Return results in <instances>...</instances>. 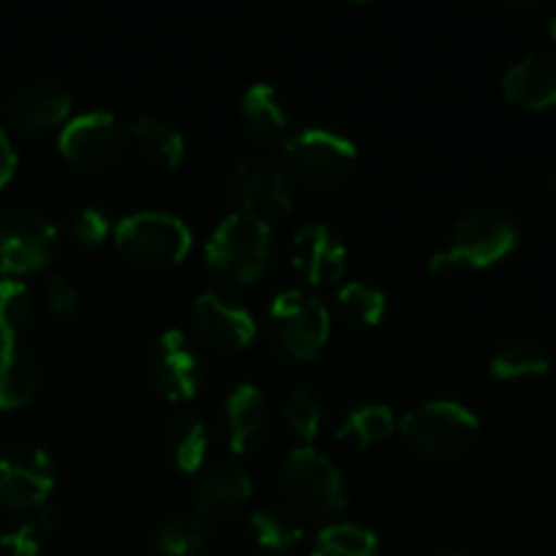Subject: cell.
<instances>
[{
  "label": "cell",
  "mask_w": 556,
  "mask_h": 556,
  "mask_svg": "<svg viewBox=\"0 0 556 556\" xmlns=\"http://www.w3.org/2000/svg\"><path fill=\"white\" fill-rule=\"evenodd\" d=\"M519 244V228L497 206H476L456 220L448 248L429 258V271L448 280L459 271H478L508 258Z\"/></svg>",
  "instance_id": "obj_1"
},
{
  "label": "cell",
  "mask_w": 556,
  "mask_h": 556,
  "mask_svg": "<svg viewBox=\"0 0 556 556\" xmlns=\"http://www.w3.org/2000/svg\"><path fill=\"white\" fill-rule=\"evenodd\" d=\"M271 258H275L271 226L258 217L242 215V212L223 217L204 248L206 269L220 280L237 282V286L258 282L269 271Z\"/></svg>",
  "instance_id": "obj_2"
},
{
  "label": "cell",
  "mask_w": 556,
  "mask_h": 556,
  "mask_svg": "<svg viewBox=\"0 0 556 556\" xmlns=\"http://www.w3.org/2000/svg\"><path fill=\"white\" fill-rule=\"evenodd\" d=\"M396 427L407 448L427 462L459 459L481 434L476 413L454 400L424 402L413 407Z\"/></svg>",
  "instance_id": "obj_3"
},
{
  "label": "cell",
  "mask_w": 556,
  "mask_h": 556,
  "mask_svg": "<svg viewBox=\"0 0 556 556\" xmlns=\"http://www.w3.org/2000/svg\"><path fill=\"white\" fill-rule=\"evenodd\" d=\"M331 318L318 296L307 291H286L269 304V337L286 362L307 364L320 356L329 342Z\"/></svg>",
  "instance_id": "obj_4"
},
{
  "label": "cell",
  "mask_w": 556,
  "mask_h": 556,
  "mask_svg": "<svg viewBox=\"0 0 556 556\" xmlns=\"http://www.w3.org/2000/svg\"><path fill=\"white\" fill-rule=\"evenodd\" d=\"M114 244L139 269L161 271L182 264L193 233L179 217L166 212H136L117 223Z\"/></svg>",
  "instance_id": "obj_5"
},
{
  "label": "cell",
  "mask_w": 556,
  "mask_h": 556,
  "mask_svg": "<svg viewBox=\"0 0 556 556\" xmlns=\"http://www.w3.org/2000/svg\"><path fill=\"white\" fill-rule=\"evenodd\" d=\"M280 489L291 508L309 516H337L348 505L342 472L329 456L309 445L286 456L280 467Z\"/></svg>",
  "instance_id": "obj_6"
},
{
  "label": "cell",
  "mask_w": 556,
  "mask_h": 556,
  "mask_svg": "<svg viewBox=\"0 0 556 556\" xmlns=\"http://www.w3.org/2000/svg\"><path fill=\"white\" fill-rule=\"evenodd\" d=\"M358 150L348 136L326 128H307L286 141L288 179L307 188H337L351 177Z\"/></svg>",
  "instance_id": "obj_7"
},
{
  "label": "cell",
  "mask_w": 556,
  "mask_h": 556,
  "mask_svg": "<svg viewBox=\"0 0 556 556\" xmlns=\"http://www.w3.org/2000/svg\"><path fill=\"white\" fill-rule=\"evenodd\" d=\"M228 204L258 220H282L293 212L291 179L286 168L266 157H244L228 172L223 185Z\"/></svg>",
  "instance_id": "obj_8"
},
{
  "label": "cell",
  "mask_w": 556,
  "mask_h": 556,
  "mask_svg": "<svg viewBox=\"0 0 556 556\" xmlns=\"http://www.w3.org/2000/svg\"><path fill=\"white\" fill-rule=\"evenodd\" d=\"M54 489V465L49 454L30 443L0 448V508L11 514L41 510Z\"/></svg>",
  "instance_id": "obj_9"
},
{
  "label": "cell",
  "mask_w": 556,
  "mask_h": 556,
  "mask_svg": "<svg viewBox=\"0 0 556 556\" xmlns=\"http://www.w3.org/2000/svg\"><path fill=\"white\" fill-rule=\"evenodd\" d=\"M58 150L81 172H106L125 157L128 130L114 114L87 112L60 130Z\"/></svg>",
  "instance_id": "obj_10"
},
{
  "label": "cell",
  "mask_w": 556,
  "mask_h": 556,
  "mask_svg": "<svg viewBox=\"0 0 556 556\" xmlns=\"http://www.w3.org/2000/svg\"><path fill=\"white\" fill-rule=\"evenodd\" d=\"M58 253V231L43 215L16 210L0 217V277L36 275Z\"/></svg>",
  "instance_id": "obj_11"
},
{
  "label": "cell",
  "mask_w": 556,
  "mask_h": 556,
  "mask_svg": "<svg viewBox=\"0 0 556 556\" xmlns=\"http://www.w3.org/2000/svg\"><path fill=\"white\" fill-rule=\"evenodd\" d=\"M147 378L166 402H188L199 394L201 364L182 331H163L147 353Z\"/></svg>",
  "instance_id": "obj_12"
},
{
  "label": "cell",
  "mask_w": 556,
  "mask_h": 556,
  "mask_svg": "<svg viewBox=\"0 0 556 556\" xmlns=\"http://www.w3.org/2000/svg\"><path fill=\"white\" fill-rule=\"evenodd\" d=\"M250 494H253V483L242 467L217 465L195 481L190 492V514L201 530H215L239 516Z\"/></svg>",
  "instance_id": "obj_13"
},
{
  "label": "cell",
  "mask_w": 556,
  "mask_h": 556,
  "mask_svg": "<svg viewBox=\"0 0 556 556\" xmlns=\"http://www.w3.org/2000/svg\"><path fill=\"white\" fill-rule=\"evenodd\" d=\"M193 326L215 351H244L258 331L253 313L239 299L220 291H206L195 299Z\"/></svg>",
  "instance_id": "obj_14"
},
{
  "label": "cell",
  "mask_w": 556,
  "mask_h": 556,
  "mask_svg": "<svg viewBox=\"0 0 556 556\" xmlns=\"http://www.w3.org/2000/svg\"><path fill=\"white\" fill-rule=\"evenodd\" d=\"M74 98L65 87L54 81H36L27 85L5 103V119L22 136H38L47 130L68 125Z\"/></svg>",
  "instance_id": "obj_15"
},
{
  "label": "cell",
  "mask_w": 556,
  "mask_h": 556,
  "mask_svg": "<svg viewBox=\"0 0 556 556\" xmlns=\"http://www.w3.org/2000/svg\"><path fill=\"white\" fill-rule=\"evenodd\" d=\"M348 250L329 226L309 223L293 233L291 266L307 286H331L345 275Z\"/></svg>",
  "instance_id": "obj_16"
},
{
  "label": "cell",
  "mask_w": 556,
  "mask_h": 556,
  "mask_svg": "<svg viewBox=\"0 0 556 556\" xmlns=\"http://www.w3.org/2000/svg\"><path fill=\"white\" fill-rule=\"evenodd\" d=\"M269 429V405L258 386L239 383L220 407V432L231 454H248Z\"/></svg>",
  "instance_id": "obj_17"
},
{
  "label": "cell",
  "mask_w": 556,
  "mask_h": 556,
  "mask_svg": "<svg viewBox=\"0 0 556 556\" xmlns=\"http://www.w3.org/2000/svg\"><path fill=\"white\" fill-rule=\"evenodd\" d=\"M503 92L508 101L541 112L556 103V60L552 54L532 52L516 60L503 79Z\"/></svg>",
  "instance_id": "obj_18"
},
{
  "label": "cell",
  "mask_w": 556,
  "mask_h": 556,
  "mask_svg": "<svg viewBox=\"0 0 556 556\" xmlns=\"http://www.w3.org/2000/svg\"><path fill=\"white\" fill-rule=\"evenodd\" d=\"M242 125L250 139L264 147H277L291 139V119H288L286 103L277 90L266 81L250 85L242 98Z\"/></svg>",
  "instance_id": "obj_19"
},
{
  "label": "cell",
  "mask_w": 556,
  "mask_h": 556,
  "mask_svg": "<svg viewBox=\"0 0 556 556\" xmlns=\"http://www.w3.org/2000/svg\"><path fill=\"white\" fill-rule=\"evenodd\" d=\"M38 391L36 358L20 345L0 342V410H20Z\"/></svg>",
  "instance_id": "obj_20"
},
{
  "label": "cell",
  "mask_w": 556,
  "mask_h": 556,
  "mask_svg": "<svg viewBox=\"0 0 556 556\" xmlns=\"http://www.w3.org/2000/svg\"><path fill=\"white\" fill-rule=\"evenodd\" d=\"M130 139L141 150V155L161 168H179L185 161V139L174 125L163 119L139 114L130 125Z\"/></svg>",
  "instance_id": "obj_21"
},
{
  "label": "cell",
  "mask_w": 556,
  "mask_h": 556,
  "mask_svg": "<svg viewBox=\"0 0 556 556\" xmlns=\"http://www.w3.org/2000/svg\"><path fill=\"white\" fill-rule=\"evenodd\" d=\"M206 445H210L206 427L190 413L174 416L163 432V448H166L168 459L179 472H188V476H195L204 467Z\"/></svg>",
  "instance_id": "obj_22"
},
{
  "label": "cell",
  "mask_w": 556,
  "mask_h": 556,
  "mask_svg": "<svg viewBox=\"0 0 556 556\" xmlns=\"http://www.w3.org/2000/svg\"><path fill=\"white\" fill-rule=\"evenodd\" d=\"M250 535L255 546L264 552H291L302 543L304 530L299 525V516L286 505H264L250 516Z\"/></svg>",
  "instance_id": "obj_23"
},
{
  "label": "cell",
  "mask_w": 556,
  "mask_h": 556,
  "mask_svg": "<svg viewBox=\"0 0 556 556\" xmlns=\"http://www.w3.org/2000/svg\"><path fill=\"white\" fill-rule=\"evenodd\" d=\"M552 372V358L538 342L510 340L494 353L492 375L503 383H519V380H538Z\"/></svg>",
  "instance_id": "obj_24"
},
{
  "label": "cell",
  "mask_w": 556,
  "mask_h": 556,
  "mask_svg": "<svg viewBox=\"0 0 556 556\" xmlns=\"http://www.w3.org/2000/svg\"><path fill=\"white\" fill-rule=\"evenodd\" d=\"M394 432L396 418L389 405H364L348 413V418L337 429V440L358 451H367L386 443Z\"/></svg>",
  "instance_id": "obj_25"
},
{
  "label": "cell",
  "mask_w": 556,
  "mask_h": 556,
  "mask_svg": "<svg viewBox=\"0 0 556 556\" xmlns=\"http://www.w3.org/2000/svg\"><path fill=\"white\" fill-rule=\"evenodd\" d=\"M386 293L369 282H351L337 293V318L353 329H372L386 315Z\"/></svg>",
  "instance_id": "obj_26"
},
{
  "label": "cell",
  "mask_w": 556,
  "mask_h": 556,
  "mask_svg": "<svg viewBox=\"0 0 556 556\" xmlns=\"http://www.w3.org/2000/svg\"><path fill=\"white\" fill-rule=\"evenodd\" d=\"M309 556H380V541L358 525H329L315 535Z\"/></svg>",
  "instance_id": "obj_27"
},
{
  "label": "cell",
  "mask_w": 556,
  "mask_h": 556,
  "mask_svg": "<svg viewBox=\"0 0 556 556\" xmlns=\"http://www.w3.org/2000/svg\"><path fill=\"white\" fill-rule=\"evenodd\" d=\"M36 302L25 282L16 277H0V342L16 345L22 331L30 326Z\"/></svg>",
  "instance_id": "obj_28"
},
{
  "label": "cell",
  "mask_w": 556,
  "mask_h": 556,
  "mask_svg": "<svg viewBox=\"0 0 556 556\" xmlns=\"http://www.w3.org/2000/svg\"><path fill=\"white\" fill-rule=\"evenodd\" d=\"M206 548V530L193 519H168L152 535L155 556H201Z\"/></svg>",
  "instance_id": "obj_29"
},
{
  "label": "cell",
  "mask_w": 556,
  "mask_h": 556,
  "mask_svg": "<svg viewBox=\"0 0 556 556\" xmlns=\"http://www.w3.org/2000/svg\"><path fill=\"white\" fill-rule=\"evenodd\" d=\"M320 418H324V407H320L318 396L309 389H296L286 402V421L293 429L296 438L304 443H313L315 434L320 429Z\"/></svg>",
  "instance_id": "obj_30"
},
{
  "label": "cell",
  "mask_w": 556,
  "mask_h": 556,
  "mask_svg": "<svg viewBox=\"0 0 556 556\" xmlns=\"http://www.w3.org/2000/svg\"><path fill=\"white\" fill-rule=\"evenodd\" d=\"M52 514H41L38 521L22 525L0 538V556H43V535L52 530Z\"/></svg>",
  "instance_id": "obj_31"
},
{
  "label": "cell",
  "mask_w": 556,
  "mask_h": 556,
  "mask_svg": "<svg viewBox=\"0 0 556 556\" xmlns=\"http://www.w3.org/2000/svg\"><path fill=\"white\" fill-rule=\"evenodd\" d=\"M68 237L87 250H98L109 239V220L96 206L74 212L68 217Z\"/></svg>",
  "instance_id": "obj_32"
},
{
  "label": "cell",
  "mask_w": 556,
  "mask_h": 556,
  "mask_svg": "<svg viewBox=\"0 0 556 556\" xmlns=\"http://www.w3.org/2000/svg\"><path fill=\"white\" fill-rule=\"evenodd\" d=\"M43 302H47V309L52 315H74L79 309V291L74 288V282L63 275H54L47 280V288H43Z\"/></svg>",
  "instance_id": "obj_33"
},
{
  "label": "cell",
  "mask_w": 556,
  "mask_h": 556,
  "mask_svg": "<svg viewBox=\"0 0 556 556\" xmlns=\"http://www.w3.org/2000/svg\"><path fill=\"white\" fill-rule=\"evenodd\" d=\"M16 172V152L11 147V139L5 136V130H0V188L11 182Z\"/></svg>",
  "instance_id": "obj_34"
},
{
  "label": "cell",
  "mask_w": 556,
  "mask_h": 556,
  "mask_svg": "<svg viewBox=\"0 0 556 556\" xmlns=\"http://www.w3.org/2000/svg\"><path fill=\"white\" fill-rule=\"evenodd\" d=\"M434 556H476V554L467 552V548H443V552H438Z\"/></svg>",
  "instance_id": "obj_35"
},
{
  "label": "cell",
  "mask_w": 556,
  "mask_h": 556,
  "mask_svg": "<svg viewBox=\"0 0 556 556\" xmlns=\"http://www.w3.org/2000/svg\"><path fill=\"white\" fill-rule=\"evenodd\" d=\"M548 36H552V41L556 43V14L552 16V22H548Z\"/></svg>",
  "instance_id": "obj_36"
},
{
  "label": "cell",
  "mask_w": 556,
  "mask_h": 556,
  "mask_svg": "<svg viewBox=\"0 0 556 556\" xmlns=\"http://www.w3.org/2000/svg\"><path fill=\"white\" fill-rule=\"evenodd\" d=\"M0 106H3V103H0Z\"/></svg>",
  "instance_id": "obj_37"
}]
</instances>
